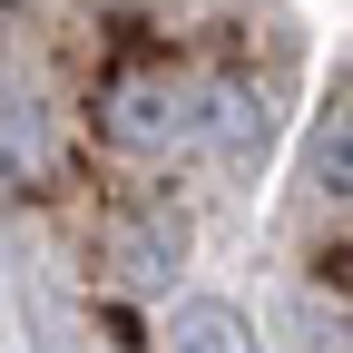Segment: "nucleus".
I'll return each mask as SVG.
<instances>
[{
  "mask_svg": "<svg viewBox=\"0 0 353 353\" xmlns=\"http://www.w3.org/2000/svg\"><path fill=\"white\" fill-rule=\"evenodd\" d=\"M167 343H176V353H255V324L236 314L226 294H187V304L167 314Z\"/></svg>",
  "mask_w": 353,
  "mask_h": 353,
  "instance_id": "7ed1b4c3",
  "label": "nucleus"
},
{
  "mask_svg": "<svg viewBox=\"0 0 353 353\" xmlns=\"http://www.w3.org/2000/svg\"><path fill=\"white\" fill-rule=\"evenodd\" d=\"M0 157H10L20 176H50V118H39L30 99H0Z\"/></svg>",
  "mask_w": 353,
  "mask_h": 353,
  "instance_id": "39448f33",
  "label": "nucleus"
},
{
  "mask_svg": "<svg viewBox=\"0 0 353 353\" xmlns=\"http://www.w3.org/2000/svg\"><path fill=\"white\" fill-rule=\"evenodd\" d=\"M265 128H275V118H265V99H255V88H216V99H206V138L226 148L236 167L265 148Z\"/></svg>",
  "mask_w": 353,
  "mask_h": 353,
  "instance_id": "20e7f679",
  "label": "nucleus"
},
{
  "mask_svg": "<svg viewBox=\"0 0 353 353\" xmlns=\"http://www.w3.org/2000/svg\"><path fill=\"white\" fill-rule=\"evenodd\" d=\"M176 255H187V216H176V206H138V216L108 226V265H118L128 285H167Z\"/></svg>",
  "mask_w": 353,
  "mask_h": 353,
  "instance_id": "f03ea898",
  "label": "nucleus"
},
{
  "mask_svg": "<svg viewBox=\"0 0 353 353\" xmlns=\"http://www.w3.org/2000/svg\"><path fill=\"white\" fill-rule=\"evenodd\" d=\"M99 138H108V148H128V157L196 148V138H206V88L167 79V69H148V79H118V88H108V108H99Z\"/></svg>",
  "mask_w": 353,
  "mask_h": 353,
  "instance_id": "f257e3e1",
  "label": "nucleus"
}]
</instances>
